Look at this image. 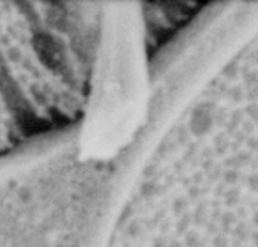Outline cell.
<instances>
[{"label": "cell", "mask_w": 258, "mask_h": 247, "mask_svg": "<svg viewBox=\"0 0 258 247\" xmlns=\"http://www.w3.org/2000/svg\"><path fill=\"white\" fill-rule=\"evenodd\" d=\"M105 4L0 2V158L80 124Z\"/></svg>", "instance_id": "cell-1"}]
</instances>
